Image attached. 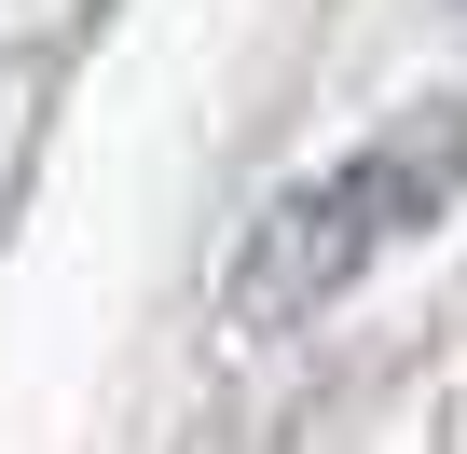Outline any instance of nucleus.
I'll use <instances>...</instances> for the list:
<instances>
[{
  "label": "nucleus",
  "mask_w": 467,
  "mask_h": 454,
  "mask_svg": "<svg viewBox=\"0 0 467 454\" xmlns=\"http://www.w3.org/2000/svg\"><path fill=\"white\" fill-rule=\"evenodd\" d=\"M453 193H467V97H426V111L371 124L358 152H330L317 179H289L248 220V248H234V331L330 317L385 248H412L426 220H453Z\"/></svg>",
  "instance_id": "1"
}]
</instances>
